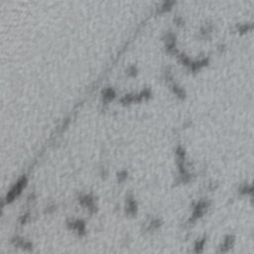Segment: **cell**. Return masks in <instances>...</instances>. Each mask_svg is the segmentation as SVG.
I'll use <instances>...</instances> for the list:
<instances>
[{
    "mask_svg": "<svg viewBox=\"0 0 254 254\" xmlns=\"http://www.w3.org/2000/svg\"><path fill=\"white\" fill-rule=\"evenodd\" d=\"M119 177H120V180H123L125 177H126V173H122V174L119 175Z\"/></svg>",
    "mask_w": 254,
    "mask_h": 254,
    "instance_id": "5b68a950",
    "label": "cell"
},
{
    "mask_svg": "<svg viewBox=\"0 0 254 254\" xmlns=\"http://www.w3.org/2000/svg\"><path fill=\"white\" fill-rule=\"evenodd\" d=\"M206 204L204 203H200L199 204H197V206H195V210L194 212V215H193V220L194 219H197V217H200L202 215V213H203L204 212V208H206Z\"/></svg>",
    "mask_w": 254,
    "mask_h": 254,
    "instance_id": "6da1fadb",
    "label": "cell"
},
{
    "mask_svg": "<svg viewBox=\"0 0 254 254\" xmlns=\"http://www.w3.org/2000/svg\"><path fill=\"white\" fill-rule=\"evenodd\" d=\"M233 238L232 237H227L224 241V243L222 244L221 246V251H227L229 248L231 247V244H232Z\"/></svg>",
    "mask_w": 254,
    "mask_h": 254,
    "instance_id": "7a4b0ae2",
    "label": "cell"
},
{
    "mask_svg": "<svg viewBox=\"0 0 254 254\" xmlns=\"http://www.w3.org/2000/svg\"><path fill=\"white\" fill-rule=\"evenodd\" d=\"M204 243V240H201L200 242H197V246H195V251H197V252H202V251H203Z\"/></svg>",
    "mask_w": 254,
    "mask_h": 254,
    "instance_id": "277c9868",
    "label": "cell"
},
{
    "mask_svg": "<svg viewBox=\"0 0 254 254\" xmlns=\"http://www.w3.org/2000/svg\"><path fill=\"white\" fill-rule=\"evenodd\" d=\"M127 212L130 213H134L136 212V204L133 200H129L127 204Z\"/></svg>",
    "mask_w": 254,
    "mask_h": 254,
    "instance_id": "3957f363",
    "label": "cell"
}]
</instances>
